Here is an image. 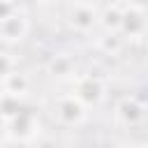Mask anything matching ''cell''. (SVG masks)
<instances>
[{
  "instance_id": "1",
  "label": "cell",
  "mask_w": 148,
  "mask_h": 148,
  "mask_svg": "<svg viewBox=\"0 0 148 148\" xmlns=\"http://www.w3.org/2000/svg\"><path fill=\"white\" fill-rule=\"evenodd\" d=\"M53 111H56V118H58L62 125H67V127H79V125H83V123L88 120V106H86L74 92L58 97Z\"/></svg>"
},
{
  "instance_id": "2",
  "label": "cell",
  "mask_w": 148,
  "mask_h": 148,
  "mask_svg": "<svg viewBox=\"0 0 148 148\" xmlns=\"http://www.w3.org/2000/svg\"><path fill=\"white\" fill-rule=\"evenodd\" d=\"M113 118H116V125H120V127H136L146 118V104L139 102L134 95H127L116 102Z\"/></svg>"
},
{
  "instance_id": "3",
  "label": "cell",
  "mask_w": 148,
  "mask_h": 148,
  "mask_svg": "<svg viewBox=\"0 0 148 148\" xmlns=\"http://www.w3.org/2000/svg\"><path fill=\"white\" fill-rule=\"evenodd\" d=\"M28 28H30V23H28L25 14H21L18 9H12L7 16L0 18V39L7 44L21 42L28 35Z\"/></svg>"
},
{
  "instance_id": "4",
  "label": "cell",
  "mask_w": 148,
  "mask_h": 148,
  "mask_svg": "<svg viewBox=\"0 0 148 148\" xmlns=\"http://www.w3.org/2000/svg\"><path fill=\"white\" fill-rule=\"evenodd\" d=\"M143 30H146L143 5H134V2H130V7H127V9H123L118 32L130 35V39H141V37H143Z\"/></svg>"
},
{
  "instance_id": "5",
  "label": "cell",
  "mask_w": 148,
  "mask_h": 148,
  "mask_svg": "<svg viewBox=\"0 0 148 148\" xmlns=\"http://www.w3.org/2000/svg\"><path fill=\"white\" fill-rule=\"evenodd\" d=\"M74 95H76L86 106H95V104H99V102L104 99V95H106V86H104L97 76H83V79L76 81V86H74Z\"/></svg>"
},
{
  "instance_id": "6",
  "label": "cell",
  "mask_w": 148,
  "mask_h": 148,
  "mask_svg": "<svg viewBox=\"0 0 148 148\" xmlns=\"http://www.w3.org/2000/svg\"><path fill=\"white\" fill-rule=\"evenodd\" d=\"M69 25H72L76 32H90V30L97 25L95 5L72 2V7H69Z\"/></svg>"
},
{
  "instance_id": "7",
  "label": "cell",
  "mask_w": 148,
  "mask_h": 148,
  "mask_svg": "<svg viewBox=\"0 0 148 148\" xmlns=\"http://www.w3.org/2000/svg\"><path fill=\"white\" fill-rule=\"evenodd\" d=\"M0 83H2V90L7 95H14V97H23L30 90V79L23 72H18V69H12Z\"/></svg>"
},
{
  "instance_id": "8",
  "label": "cell",
  "mask_w": 148,
  "mask_h": 148,
  "mask_svg": "<svg viewBox=\"0 0 148 148\" xmlns=\"http://www.w3.org/2000/svg\"><path fill=\"white\" fill-rule=\"evenodd\" d=\"M120 16H123V9L113 2V5H109L102 14H97V23H99L106 32H113V30L120 28Z\"/></svg>"
},
{
  "instance_id": "9",
  "label": "cell",
  "mask_w": 148,
  "mask_h": 148,
  "mask_svg": "<svg viewBox=\"0 0 148 148\" xmlns=\"http://www.w3.org/2000/svg\"><path fill=\"white\" fill-rule=\"evenodd\" d=\"M123 37H120V32L118 30H113V32H104V37H99V49H104L106 53H111V56H116L120 49H123Z\"/></svg>"
},
{
  "instance_id": "10",
  "label": "cell",
  "mask_w": 148,
  "mask_h": 148,
  "mask_svg": "<svg viewBox=\"0 0 148 148\" xmlns=\"http://www.w3.org/2000/svg\"><path fill=\"white\" fill-rule=\"evenodd\" d=\"M49 69H51L53 76H69V74L74 72V62H72L69 58H65V56H56V58L51 60Z\"/></svg>"
},
{
  "instance_id": "11",
  "label": "cell",
  "mask_w": 148,
  "mask_h": 148,
  "mask_svg": "<svg viewBox=\"0 0 148 148\" xmlns=\"http://www.w3.org/2000/svg\"><path fill=\"white\" fill-rule=\"evenodd\" d=\"M14 69V58L9 56V53H5V51H0V81L9 74Z\"/></svg>"
},
{
  "instance_id": "12",
  "label": "cell",
  "mask_w": 148,
  "mask_h": 148,
  "mask_svg": "<svg viewBox=\"0 0 148 148\" xmlns=\"http://www.w3.org/2000/svg\"><path fill=\"white\" fill-rule=\"evenodd\" d=\"M14 9V5H12V0H0V18L2 16H7L9 12Z\"/></svg>"
},
{
  "instance_id": "13",
  "label": "cell",
  "mask_w": 148,
  "mask_h": 148,
  "mask_svg": "<svg viewBox=\"0 0 148 148\" xmlns=\"http://www.w3.org/2000/svg\"><path fill=\"white\" fill-rule=\"evenodd\" d=\"M74 2H86V5H95L97 0H74Z\"/></svg>"
}]
</instances>
